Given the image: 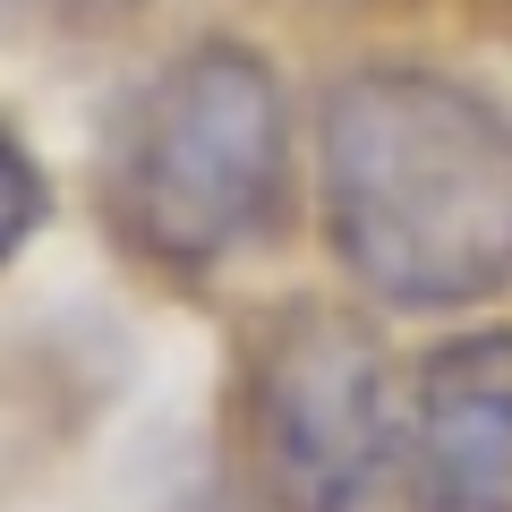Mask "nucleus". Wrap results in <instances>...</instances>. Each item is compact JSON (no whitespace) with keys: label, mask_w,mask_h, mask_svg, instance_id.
<instances>
[{"label":"nucleus","mask_w":512,"mask_h":512,"mask_svg":"<svg viewBox=\"0 0 512 512\" xmlns=\"http://www.w3.org/2000/svg\"><path fill=\"white\" fill-rule=\"evenodd\" d=\"M299 205V120L274 60L239 35L163 52L94 137V214L171 282L231 274Z\"/></svg>","instance_id":"2"},{"label":"nucleus","mask_w":512,"mask_h":512,"mask_svg":"<svg viewBox=\"0 0 512 512\" xmlns=\"http://www.w3.org/2000/svg\"><path fill=\"white\" fill-rule=\"evenodd\" d=\"M43 214H52V180H43L35 146L0 120V265H9V256L43 231Z\"/></svg>","instance_id":"5"},{"label":"nucleus","mask_w":512,"mask_h":512,"mask_svg":"<svg viewBox=\"0 0 512 512\" xmlns=\"http://www.w3.org/2000/svg\"><path fill=\"white\" fill-rule=\"evenodd\" d=\"M316 231L376 316H470L512 291V111L487 86L384 60L316 111Z\"/></svg>","instance_id":"1"},{"label":"nucleus","mask_w":512,"mask_h":512,"mask_svg":"<svg viewBox=\"0 0 512 512\" xmlns=\"http://www.w3.org/2000/svg\"><path fill=\"white\" fill-rule=\"evenodd\" d=\"M402 512H512V325H461L402 376Z\"/></svg>","instance_id":"4"},{"label":"nucleus","mask_w":512,"mask_h":512,"mask_svg":"<svg viewBox=\"0 0 512 512\" xmlns=\"http://www.w3.org/2000/svg\"><path fill=\"white\" fill-rule=\"evenodd\" d=\"M231 487L248 512H402V367L367 299H265L231 342Z\"/></svg>","instance_id":"3"}]
</instances>
